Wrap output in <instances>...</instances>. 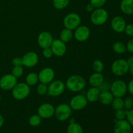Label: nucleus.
Returning a JSON list of instances; mask_svg holds the SVG:
<instances>
[{"mask_svg":"<svg viewBox=\"0 0 133 133\" xmlns=\"http://www.w3.org/2000/svg\"><path fill=\"white\" fill-rule=\"evenodd\" d=\"M66 87L73 92H79L83 90L86 87V81L79 75H73L68 78Z\"/></svg>","mask_w":133,"mask_h":133,"instance_id":"obj_1","label":"nucleus"},{"mask_svg":"<svg viewBox=\"0 0 133 133\" xmlns=\"http://www.w3.org/2000/svg\"><path fill=\"white\" fill-rule=\"evenodd\" d=\"M109 19V13L103 8L95 9L90 15V21L94 25L101 26L105 24Z\"/></svg>","mask_w":133,"mask_h":133,"instance_id":"obj_2","label":"nucleus"},{"mask_svg":"<svg viewBox=\"0 0 133 133\" xmlns=\"http://www.w3.org/2000/svg\"><path fill=\"white\" fill-rule=\"evenodd\" d=\"M31 92V88L25 83H18L12 90V96L14 99L22 101L27 98Z\"/></svg>","mask_w":133,"mask_h":133,"instance_id":"obj_3","label":"nucleus"},{"mask_svg":"<svg viewBox=\"0 0 133 133\" xmlns=\"http://www.w3.org/2000/svg\"><path fill=\"white\" fill-rule=\"evenodd\" d=\"M129 66L127 61L122 58L116 60L113 62L111 66V71L114 75L120 77L125 75L129 72Z\"/></svg>","mask_w":133,"mask_h":133,"instance_id":"obj_4","label":"nucleus"},{"mask_svg":"<svg viewBox=\"0 0 133 133\" xmlns=\"http://www.w3.org/2000/svg\"><path fill=\"white\" fill-rule=\"evenodd\" d=\"M81 23L80 16L75 12H71L65 16L63 19V25L64 27L71 31L77 28Z\"/></svg>","mask_w":133,"mask_h":133,"instance_id":"obj_5","label":"nucleus"},{"mask_svg":"<svg viewBox=\"0 0 133 133\" xmlns=\"http://www.w3.org/2000/svg\"><path fill=\"white\" fill-rule=\"evenodd\" d=\"M110 92L114 97H123L127 92V87L125 82L118 79L110 84Z\"/></svg>","mask_w":133,"mask_h":133,"instance_id":"obj_6","label":"nucleus"},{"mask_svg":"<svg viewBox=\"0 0 133 133\" xmlns=\"http://www.w3.org/2000/svg\"><path fill=\"white\" fill-rule=\"evenodd\" d=\"M72 114V109L68 104H60L55 110V116L57 120L64 122L70 119Z\"/></svg>","mask_w":133,"mask_h":133,"instance_id":"obj_7","label":"nucleus"},{"mask_svg":"<svg viewBox=\"0 0 133 133\" xmlns=\"http://www.w3.org/2000/svg\"><path fill=\"white\" fill-rule=\"evenodd\" d=\"M66 88V84L61 80L53 81L48 86V94L52 97H58L63 94Z\"/></svg>","mask_w":133,"mask_h":133,"instance_id":"obj_8","label":"nucleus"},{"mask_svg":"<svg viewBox=\"0 0 133 133\" xmlns=\"http://www.w3.org/2000/svg\"><path fill=\"white\" fill-rule=\"evenodd\" d=\"M17 83L18 79L12 74H5L0 78V88L3 90H12Z\"/></svg>","mask_w":133,"mask_h":133,"instance_id":"obj_9","label":"nucleus"},{"mask_svg":"<svg viewBox=\"0 0 133 133\" xmlns=\"http://www.w3.org/2000/svg\"><path fill=\"white\" fill-rule=\"evenodd\" d=\"M88 105V100L86 96L82 94H78L71 98L70 102V106L72 110H81L84 109Z\"/></svg>","mask_w":133,"mask_h":133,"instance_id":"obj_10","label":"nucleus"},{"mask_svg":"<svg viewBox=\"0 0 133 133\" xmlns=\"http://www.w3.org/2000/svg\"><path fill=\"white\" fill-rule=\"evenodd\" d=\"M55 110V108L53 105L45 103L39 107L37 112L42 119H49L54 116Z\"/></svg>","mask_w":133,"mask_h":133,"instance_id":"obj_11","label":"nucleus"},{"mask_svg":"<svg viewBox=\"0 0 133 133\" xmlns=\"http://www.w3.org/2000/svg\"><path fill=\"white\" fill-rule=\"evenodd\" d=\"M53 41V38L51 34L48 31H43L40 32L37 38L38 44L42 49L50 48Z\"/></svg>","mask_w":133,"mask_h":133,"instance_id":"obj_12","label":"nucleus"},{"mask_svg":"<svg viewBox=\"0 0 133 133\" xmlns=\"http://www.w3.org/2000/svg\"><path fill=\"white\" fill-rule=\"evenodd\" d=\"M55 71L51 68H44L42 69L40 71L38 75L39 81L42 83L44 84H49L51 82H52L55 77Z\"/></svg>","mask_w":133,"mask_h":133,"instance_id":"obj_13","label":"nucleus"},{"mask_svg":"<svg viewBox=\"0 0 133 133\" xmlns=\"http://www.w3.org/2000/svg\"><path fill=\"white\" fill-rule=\"evenodd\" d=\"M50 48L53 51V55L58 57H61L64 55L67 51L66 43L62 42L60 39L53 40Z\"/></svg>","mask_w":133,"mask_h":133,"instance_id":"obj_14","label":"nucleus"},{"mask_svg":"<svg viewBox=\"0 0 133 133\" xmlns=\"http://www.w3.org/2000/svg\"><path fill=\"white\" fill-rule=\"evenodd\" d=\"M90 35V29L86 25H79L75 29L74 36L78 42H83L89 38Z\"/></svg>","mask_w":133,"mask_h":133,"instance_id":"obj_15","label":"nucleus"},{"mask_svg":"<svg viewBox=\"0 0 133 133\" xmlns=\"http://www.w3.org/2000/svg\"><path fill=\"white\" fill-rule=\"evenodd\" d=\"M23 66L27 68H33L38 62V55L34 51H29L22 57Z\"/></svg>","mask_w":133,"mask_h":133,"instance_id":"obj_16","label":"nucleus"},{"mask_svg":"<svg viewBox=\"0 0 133 133\" xmlns=\"http://www.w3.org/2000/svg\"><path fill=\"white\" fill-rule=\"evenodd\" d=\"M111 27L114 32L117 33H122L124 32L125 28L127 25L125 20L123 17L120 16H116L111 20Z\"/></svg>","mask_w":133,"mask_h":133,"instance_id":"obj_17","label":"nucleus"},{"mask_svg":"<svg viewBox=\"0 0 133 133\" xmlns=\"http://www.w3.org/2000/svg\"><path fill=\"white\" fill-rule=\"evenodd\" d=\"M132 127L126 119L116 120L114 127V133H131Z\"/></svg>","mask_w":133,"mask_h":133,"instance_id":"obj_18","label":"nucleus"},{"mask_svg":"<svg viewBox=\"0 0 133 133\" xmlns=\"http://www.w3.org/2000/svg\"><path fill=\"white\" fill-rule=\"evenodd\" d=\"M100 93L101 92L97 87H92L87 90V94H86V97L89 102H96L99 100Z\"/></svg>","mask_w":133,"mask_h":133,"instance_id":"obj_19","label":"nucleus"},{"mask_svg":"<svg viewBox=\"0 0 133 133\" xmlns=\"http://www.w3.org/2000/svg\"><path fill=\"white\" fill-rule=\"evenodd\" d=\"M105 81L104 77L101 73L95 72L90 76L88 82L92 87H98Z\"/></svg>","mask_w":133,"mask_h":133,"instance_id":"obj_20","label":"nucleus"},{"mask_svg":"<svg viewBox=\"0 0 133 133\" xmlns=\"http://www.w3.org/2000/svg\"><path fill=\"white\" fill-rule=\"evenodd\" d=\"M120 9L123 13L127 15L133 14V0H122Z\"/></svg>","mask_w":133,"mask_h":133,"instance_id":"obj_21","label":"nucleus"},{"mask_svg":"<svg viewBox=\"0 0 133 133\" xmlns=\"http://www.w3.org/2000/svg\"><path fill=\"white\" fill-rule=\"evenodd\" d=\"M114 98V96L110 92V90L105 91V92H101L100 93L98 101H99L100 103L103 105H111Z\"/></svg>","mask_w":133,"mask_h":133,"instance_id":"obj_22","label":"nucleus"},{"mask_svg":"<svg viewBox=\"0 0 133 133\" xmlns=\"http://www.w3.org/2000/svg\"><path fill=\"white\" fill-rule=\"evenodd\" d=\"M73 37H74V33L72 31L66 28L64 29L60 34V40L64 43H68L71 41Z\"/></svg>","mask_w":133,"mask_h":133,"instance_id":"obj_23","label":"nucleus"},{"mask_svg":"<svg viewBox=\"0 0 133 133\" xmlns=\"http://www.w3.org/2000/svg\"><path fill=\"white\" fill-rule=\"evenodd\" d=\"M39 81L38 75L36 73H29L28 75L26 76L25 78V83L28 84L29 87L36 85Z\"/></svg>","mask_w":133,"mask_h":133,"instance_id":"obj_24","label":"nucleus"},{"mask_svg":"<svg viewBox=\"0 0 133 133\" xmlns=\"http://www.w3.org/2000/svg\"><path fill=\"white\" fill-rule=\"evenodd\" d=\"M68 133H84L83 129L79 123L75 122L70 123L67 128Z\"/></svg>","mask_w":133,"mask_h":133,"instance_id":"obj_25","label":"nucleus"},{"mask_svg":"<svg viewBox=\"0 0 133 133\" xmlns=\"http://www.w3.org/2000/svg\"><path fill=\"white\" fill-rule=\"evenodd\" d=\"M113 51L117 54H123L127 51L126 45L121 42H116L112 45Z\"/></svg>","mask_w":133,"mask_h":133,"instance_id":"obj_26","label":"nucleus"},{"mask_svg":"<svg viewBox=\"0 0 133 133\" xmlns=\"http://www.w3.org/2000/svg\"><path fill=\"white\" fill-rule=\"evenodd\" d=\"M111 105L113 109L115 110L124 109V103L122 97H114Z\"/></svg>","mask_w":133,"mask_h":133,"instance_id":"obj_27","label":"nucleus"},{"mask_svg":"<svg viewBox=\"0 0 133 133\" xmlns=\"http://www.w3.org/2000/svg\"><path fill=\"white\" fill-rule=\"evenodd\" d=\"M70 0H53V5L57 10L65 9L70 3Z\"/></svg>","mask_w":133,"mask_h":133,"instance_id":"obj_28","label":"nucleus"},{"mask_svg":"<svg viewBox=\"0 0 133 133\" xmlns=\"http://www.w3.org/2000/svg\"><path fill=\"white\" fill-rule=\"evenodd\" d=\"M42 122V118L38 114H33L29 119V124L31 127H38L40 125Z\"/></svg>","mask_w":133,"mask_h":133,"instance_id":"obj_29","label":"nucleus"},{"mask_svg":"<svg viewBox=\"0 0 133 133\" xmlns=\"http://www.w3.org/2000/svg\"><path fill=\"white\" fill-rule=\"evenodd\" d=\"M92 69L95 72L101 73L104 70V64L100 60H96L92 63Z\"/></svg>","mask_w":133,"mask_h":133,"instance_id":"obj_30","label":"nucleus"},{"mask_svg":"<svg viewBox=\"0 0 133 133\" xmlns=\"http://www.w3.org/2000/svg\"><path fill=\"white\" fill-rule=\"evenodd\" d=\"M48 86L46 84L40 83V84H39L36 88V91H37V93L38 95L44 96V95L48 94Z\"/></svg>","mask_w":133,"mask_h":133,"instance_id":"obj_31","label":"nucleus"},{"mask_svg":"<svg viewBox=\"0 0 133 133\" xmlns=\"http://www.w3.org/2000/svg\"><path fill=\"white\" fill-rule=\"evenodd\" d=\"M23 74V68L22 66H14L12 70V75H14L15 77H21Z\"/></svg>","mask_w":133,"mask_h":133,"instance_id":"obj_32","label":"nucleus"},{"mask_svg":"<svg viewBox=\"0 0 133 133\" xmlns=\"http://www.w3.org/2000/svg\"><path fill=\"white\" fill-rule=\"evenodd\" d=\"M107 0H90V3L95 8H101L106 3Z\"/></svg>","mask_w":133,"mask_h":133,"instance_id":"obj_33","label":"nucleus"},{"mask_svg":"<svg viewBox=\"0 0 133 133\" xmlns=\"http://www.w3.org/2000/svg\"><path fill=\"white\" fill-rule=\"evenodd\" d=\"M124 109L126 110H131L133 109V99L131 97H127L123 100Z\"/></svg>","mask_w":133,"mask_h":133,"instance_id":"obj_34","label":"nucleus"},{"mask_svg":"<svg viewBox=\"0 0 133 133\" xmlns=\"http://www.w3.org/2000/svg\"><path fill=\"white\" fill-rule=\"evenodd\" d=\"M126 113L127 110L124 109H120V110H116L115 112V118L116 120H121V119H124L126 118Z\"/></svg>","mask_w":133,"mask_h":133,"instance_id":"obj_35","label":"nucleus"},{"mask_svg":"<svg viewBox=\"0 0 133 133\" xmlns=\"http://www.w3.org/2000/svg\"><path fill=\"white\" fill-rule=\"evenodd\" d=\"M110 84L107 81H104L97 88L100 90V92H105V91H109L110 90Z\"/></svg>","mask_w":133,"mask_h":133,"instance_id":"obj_36","label":"nucleus"},{"mask_svg":"<svg viewBox=\"0 0 133 133\" xmlns=\"http://www.w3.org/2000/svg\"><path fill=\"white\" fill-rule=\"evenodd\" d=\"M126 120L129 122L131 127H133V109L127 110L126 113Z\"/></svg>","mask_w":133,"mask_h":133,"instance_id":"obj_37","label":"nucleus"},{"mask_svg":"<svg viewBox=\"0 0 133 133\" xmlns=\"http://www.w3.org/2000/svg\"><path fill=\"white\" fill-rule=\"evenodd\" d=\"M42 55L44 56V57H45V58H50L53 57V53L51 48H45V49H43Z\"/></svg>","mask_w":133,"mask_h":133,"instance_id":"obj_38","label":"nucleus"},{"mask_svg":"<svg viewBox=\"0 0 133 133\" xmlns=\"http://www.w3.org/2000/svg\"><path fill=\"white\" fill-rule=\"evenodd\" d=\"M124 32L127 36H131V37L133 36V24L130 23V24L126 25Z\"/></svg>","mask_w":133,"mask_h":133,"instance_id":"obj_39","label":"nucleus"},{"mask_svg":"<svg viewBox=\"0 0 133 133\" xmlns=\"http://www.w3.org/2000/svg\"><path fill=\"white\" fill-rule=\"evenodd\" d=\"M12 64L14 66H23L22 58L20 57H15L12 61Z\"/></svg>","mask_w":133,"mask_h":133,"instance_id":"obj_40","label":"nucleus"},{"mask_svg":"<svg viewBox=\"0 0 133 133\" xmlns=\"http://www.w3.org/2000/svg\"><path fill=\"white\" fill-rule=\"evenodd\" d=\"M126 48H127V51L131 53H133V38L131 39L127 42V45H126Z\"/></svg>","mask_w":133,"mask_h":133,"instance_id":"obj_41","label":"nucleus"},{"mask_svg":"<svg viewBox=\"0 0 133 133\" xmlns=\"http://www.w3.org/2000/svg\"><path fill=\"white\" fill-rule=\"evenodd\" d=\"M127 92L131 95L133 96V79H131L129 82L128 84H127Z\"/></svg>","mask_w":133,"mask_h":133,"instance_id":"obj_42","label":"nucleus"},{"mask_svg":"<svg viewBox=\"0 0 133 133\" xmlns=\"http://www.w3.org/2000/svg\"><path fill=\"white\" fill-rule=\"evenodd\" d=\"M94 9H95V8L94 7V6H92L90 3H89L88 5H87V6H86V10H87V12H92L93 11Z\"/></svg>","mask_w":133,"mask_h":133,"instance_id":"obj_43","label":"nucleus"},{"mask_svg":"<svg viewBox=\"0 0 133 133\" xmlns=\"http://www.w3.org/2000/svg\"><path fill=\"white\" fill-rule=\"evenodd\" d=\"M127 64H128L129 68L133 67V56L130 57L127 60Z\"/></svg>","mask_w":133,"mask_h":133,"instance_id":"obj_44","label":"nucleus"},{"mask_svg":"<svg viewBox=\"0 0 133 133\" xmlns=\"http://www.w3.org/2000/svg\"><path fill=\"white\" fill-rule=\"evenodd\" d=\"M4 122H5V120H4V118L3 117L2 115L0 114V128H1V127H3V125L4 124Z\"/></svg>","mask_w":133,"mask_h":133,"instance_id":"obj_45","label":"nucleus"},{"mask_svg":"<svg viewBox=\"0 0 133 133\" xmlns=\"http://www.w3.org/2000/svg\"><path fill=\"white\" fill-rule=\"evenodd\" d=\"M129 73L131 74V75L133 76V67L129 68Z\"/></svg>","mask_w":133,"mask_h":133,"instance_id":"obj_46","label":"nucleus"},{"mask_svg":"<svg viewBox=\"0 0 133 133\" xmlns=\"http://www.w3.org/2000/svg\"><path fill=\"white\" fill-rule=\"evenodd\" d=\"M75 122H75V119H74V118H70V123H75Z\"/></svg>","mask_w":133,"mask_h":133,"instance_id":"obj_47","label":"nucleus"},{"mask_svg":"<svg viewBox=\"0 0 133 133\" xmlns=\"http://www.w3.org/2000/svg\"><path fill=\"white\" fill-rule=\"evenodd\" d=\"M1 96H0V103H1Z\"/></svg>","mask_w":133,"mask_h":133,"instance_id":"obj_48","label":"nucleus"}]
</instances>
